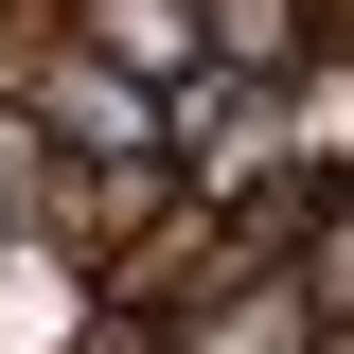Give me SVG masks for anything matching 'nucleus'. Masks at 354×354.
I'll list each match as a JSON object with an SVG mask.
<instances>
[{"instance_id": "obj_1", "label": "nucleus", "mask_w": 354, "mask_h": 354, "mask_svg": "<svg viewBox=\"0 0 354 354\" xmlns=\"http://www.w3.org/2000/svg\"><path fill=\"white\" fill-rule=\"evenodd\" d=\"M18 106L53 124V160H177V124H160V88H142V71H106V53H88L71 18H53V36L18 53Z\"/></svg>"}, {"instance_id": "obj_2", "label": "nucleus", "mask_w": 354, "mask_h": 354, "mask_svg": "<svg viewBox=\"0 0 354 354\" xmlns=\"http://www.w3.org/2000/svg\"><path fill=\"white\" fill-rule=\"evenodd\" d=\"M160 354H319V301L283 283V266H248V248H230L213 283L160 319Z\"/></svg>"}, {"instance_id": "obj_3", "label": "nucleus", "mask_w": 354, "mask_h": 354, "mask_svg": "<svg viewBox=\"0 0 354 354\" xmlns=\"http://www.w3.org/2000/svg\"><path fill=\"white\" fill-rule=\"evenodd\" d=\"M106 71H142V88H195L213 71V0H53Z\"/></svg>"}, {"instance_id": "obj_4", "label": "nucleus", "mask_w": 354, "mask_h": 354, "mask_svg": "<svg viewBox=\"0 0 354 354\" xmlns=\"http://www.w3.org/2000/svg\"><path fill=\"white\" fill-rule=\"evenodd\" d=\"M337 0H213V71H248V88H319L337 71Z\"/></svg>"}, {"instance_id": "obj_5", "label": "nucleus", "mask_w": 354, "mask_h": 354, "mask_svg": "<svg viewBox=\"0 0 354 354\" xmlns=\"http://www.w3.org/2000/svg\"><path fill=\"white\" fill-rule=\"evenodd\" d=\"M283 283H301L319 319H354V177H337V160L283 195Z\"/></svg>"}, {"instance_id": "obj_6", "label": "nucleus", "mask_w": 354, "mask_h": 354, "mask_svg": "<svg viewBox=\"0 0 354 354\" xmlns=\"http://www.w3.org/2000/svg\"><path fill=\"white\" fill-rule=\"evenodd\" d=\"M319 354H354V319H319Z\"/></svg>"}, {"instance_id": "obj_7", "label": "nucleus", "mask_w": 354, "mask_h": 354, "mask_svg": "<svg viewBox=\"0 0 354 354\" xmlns=\"http://www.w3.org/2000/svg\"><path fill=\"white\" fill-rule=\"evenodd\" d=\"M0 248H18V213H0Z\"/></svg>"}]
</instances>
